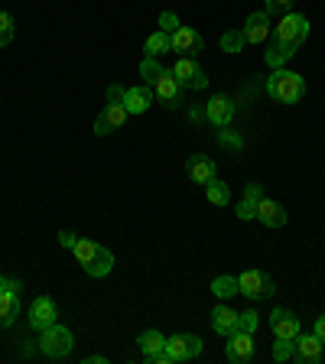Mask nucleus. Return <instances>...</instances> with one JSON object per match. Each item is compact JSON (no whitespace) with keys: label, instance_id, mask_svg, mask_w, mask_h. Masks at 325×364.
Instances as JSON below:
<instances>
[{"label":"nucleus","instance_id":"6","mask_svg":"<svg viewBox=\"0 0 325 364\" xmlns=\"http://www.w3.org/2000/svg\"><path fill=\"white\" fill-rule=\"evenodd\" d=\"M238 293L247 296V299H267V296L277 293V287L264 270H244L238 277Z\"/></svg>","mask_w":325,"mask_h":364},{"label":"nucleus","instance_id":"23","mask_svg":"<svg viewBox=\"0 0 325 364\" xmlns=\"http://www.w3.org/2000/svg\"><path fill=\"white\" fill-rule=\"evenodd\" d=\"M163 53H173V39H169V33H166V30H156L150 39H146L144 55H153V59H159Z\"/></svg>","mask_w":325,"mask_h":364},{"label":"nucleus","instance_id":"26","mask_svg":"<svg viewBox=\"0 0 325 364\" xmlns=\"http://www.w3.org/2000/svg\"><path fill=\"white\" fill-rule=\"evenodd\" d=\"M205 196H208V202L212 205H228L231 202V189H228L225 182H218V179H212L208 186H205Z\"/></svg>","mask_w":325,"mask_h":364},{"label":"nucleus","instance_id":"19","mask_svg":"<svg viewBox=\"0 0 325 364\" xmlns=\"http://www.w3.org/2000/svg\"><path fill=\"white\" fill-rule=\"evenodd\" d=\"M260 198H264V189H260L257 182H247V189H244V198H241V205L235 208V215H238L241 221H254V218H257Z\"/></svg>","mask_w":325,"mask_h":364},{"label":"nucleus","instance_id":"14","mask_svg":"<svg viewBox=\"0 0 325 364\" xmlns=\"http://www.w3.org/2000/svg\"><path fill=\"white\" fill-rule=\"evenodd\" d=\"M205 117H208L215 127H228V124L235 121V101L228 98V95H215V98L205 105Z\"/></svg>","mask_w":325,"mask_h":364},{"label":"nucleus","instance_id":"31","mask_svg":"<svg viewBox=\"0 0 325 364\" xmlns=\"http://www.w3.org/2000/svg\"><path fill=\"white\" fill-rule=\"evenodd\" d=\"M257 326H260L257 312H241V318H238V328H241V332H257Z\"/></svg>","mask_w":325,"mask_h":364},{"label":"nucleus","instance_id":"38","mask_svg":"<svg viewBox=\"0 0 325 364\" xmlns=\"http://www.w3.org/2000/svg\"><path fill=\"white\" fill-rule=\"evenodd\" d=\"M85 364H107V361L101 355H91V358H85Z\"/></svg>","mask_w":325,"mask_h":364},{"label":"nucleus","instance_id":"3","mask_svg":"<svg viewBox=\"0 0 325 364\" xmlns=\"http://www.w3.org/2000/svg\"><path fill=\"white\" fill-rule=\"evenodd\" d=\"M267 95L280 105H296L306 95V78L289 68H273V75L267 78Z\"/></svg>","mask_w":325,"mask_h":364},{"label":"nucleus","instance_id":"15","mask_svg":"<svg viewBox=\"0 0 325 364\" xmlns=\"http://www.w3.org/2000/svg\"><path fill=\"white\" fill-rule=\"evenodd\" d=\"M241 33H244V39H247V46L267 43V36H270V14H267V10H257V14H250Z\"/></svg>","mask_w":325,"mask_h":364},{"label":"nucleus","instance_id":"35","mask_svg":"<svg viewBox=\"0 0 325 364\" xmlns=\"http://www.w3.org/2000/svg\"><path fill=\"white\" fill-rule=\"evenodd\" d=\"M75 241H78V235H72V231H59V244H62V247L72 250V247H75Z\"/></svg>","mask_w":325,"mask_h":364},{"label":"nucleus","instance_id":"32","mask_svg":"<svg viewBox=\"0 0 325 364\" xmlns=\"http://www.w3.org/2000/svg\"><path fill=\"white\" fill-rule=\"evenodd\" d=\"M289 7H293V0H267V4H264V10H267V14H287V10Z\"/></svg>","mask_w":325,"mask_h":364},{"label":"nucleus","instance_id":"1","mask_svg":"<svg viewBox=\"0 0 325 364\" xmlns=\"http://www.w3.org/2000/svg\"><path fill=\"white\" fill-rule=\"evenodd\" d=\"M306 36H309V20H306L303 14H287L280 20V26L273 30V43L267 46V65L270 68H283V62L293 59L296 49L306 43Z\"/></svg>","mask_w":325,"mask_h":364},{"label":"nucleus","instance_id":"33","mask_svg":"<svg viewBox=\"0 0 325 364\" xmlns=\"http://www.w3.org/2000/svg\"><path fill=\"white\" fill-rule=\"evenodd\" d=\"M159 26H163L166 33H173L176 26H179V20H176V14H169L166 10V14H159Z\"/></svg>","mask_w":325,"mask_h":364},{"label":"nucleus","instance_id":"12","mask_svg":"<svg viewBox=\"0 0 325 364\" xmlns=\"http://www.w3.org/2000/svg\"><path fill=\"white\" fill-rule=\"evenodd\" d=\"M169 39H173V53H179V55H192V59H196V55L202 53V46H205L202 33H196L192 26H176V30L169 33Z\"/></svg>","mask_w":325,"mask_h":364},{"label":"nucleus","instance_id":"11","mask_svg":"<svg viewBox=\"0 0 325 364\" xmlns=\"http://www.w3.org/2000/svg\"><path fill=\"white\" fill-rule=\"evenodd\" d=\"M55 322H59V309H55L53 296H39V299H33V306H30V328L43 332V328L55 326Z\"/></svg>","mask_w":325,"mask_h":364},{"label":"nucleus","instance_id":"34","mask_svg":"<svg viewBox=\"0 0 325 364\" xmlns=\"http://www.w3.org/2000/svg\"><path fill=\"white\" fill-rule=\"evenodd\" d=\"M7 289H14V293H20V280H7V277H4V273H0V293H7Z\"/></svg>","mask_w":325,"mask_h":364},{"label":"nucleus","instance_id":"13","mask_svg":"<svg viewBox=\"0 0 325 364\" xmlns=\"http://www.w3.org/2000/svg\"><path fill=\"white\" fill-rule=\"evenodd\" d=\"M166 355L173 361H189V358L202 355V338L198 335H173V338H166Z\"/></svg>","mask_w":325,"mask_h":364},{"label":"nucleus","instance_id":"10","mask_svg":"<svg viewBox=\"0 0 325 364\" xmlns=\"http://www.w3.org/2000/svg\"><path fill=\"white\" fill-rule=\"evenodd\" d=\"M225 358L231 364H244L254 358V332H231L228 335V345H225Z\"/></svg>","mask_w":325,"mask_h":364},{"label":"nucleus","instance_id":"18","mask_svg":"<svg viewBox=\"0 0 325 364\" xmlns=\"http://www.w3.org/2000/svg\"><path fill=\"white\" fill-rule=\"evenodd\" d=\"M186 173H189L192 182H198V186H208V182L215 179V159L196 153V156H189V163H186Z\"/></svg>","mask_w":325,"mask_h":364},{"label":"nucleus","instance_id":"24","mask_svg":"<svg viewBox=\"0 0 325 364\" xmlns=\"http://www.w3.org/2000/svg\"><path fill=\"white\" fill-rule=\"evenodd\" d=\"M163 348H166V338H163V332H156V328H146V332L140 335V351H144V358L159 355Z\"/></svg>","mask_w":325,"mask_h":364},{"label":"nucleus","instance_id":"20","mask_svg":"<svg viewBox=\"0 0 325 364\" xmlns=\"http://www.w3.org/2000/svg\"><path fill=\"white\" fill-rule=\"evenodd\" d=\"M257 221H264L267 228H283L287 225V208L280 202H273V198H260L257 205Z\"/></svg>","mask_w":325,"mask_h":364},{"label":"nucleus","instance_id":"22","mask_svg":"<svg viewBox=\"0 0 325 364\" xmlns=\"http://www.w3.org/2000/svg\"><path fill=\"white\" fill-rule=\"evenodd\" d=\"M20 312H23V306H20V293H14V289L0 293V328H10V326H14Z\"/></svg>","mask_w":325,"mask_h":364},{"label":"nucleus","instance_id":"27","mask_svg":"<svg viewBox=\"0 0 325 364\" xmlns=\"http://www.w3.org/2000/svg\"><path fill=\"white\" fill-rule=\"evenodd\" d=\"M140 75L146 78L144 85H156V78L163 75V65H159L153 55H144V62H140Z\"/></svg>","mask_w":325,"mask_h":364},{"label":"nucleus","instance_id":"21","mask_svg":"<svg viewBox=\"0 0 325 364\" xmlns=\"http://www.w3.org/2000/svg\"><path fill=\"white\" fill-rule=\"evenodd\" d=\"M238 318H241V312L228 309V306H215L212 309V328L228 338L231 332H238Z\"/></svg>","mask_w":325,"mask_h":364},{"label":"nucleus","instance_id":"4","mask_svg":"<svg viewBox=\"0 0 325 364\" xmlns=\"http://www.w3.org/2000/svg\"><path fill=\"white\" fill-rule=\"evenodd\" d=\"M127 117L130 114H127V107H124V88L121 85H107V105H105V111L98 114V121H95V134L107 136L111 130H121Z\"/></svg>","mask_w":325,"mask_h":364},{"label":"nucleus","instance_id":"29","mask_svg":"<svg viewBox=\"0 0 325 364\" xmlns=\"http://www.w3.org/2000/svg\"><path fill=\"white\" fill-rule=\"evenodd\" d=\"M10 39H14V16L0 10V49L10 46Z\"/></svg>","mask_w":325,"mask_h":364},{"label":"nucleus","instance_id":"2","mask_svg":"<svg viewBox=\"0 0 325 364\" xmlns=\"http://www.w3.org/2000/svg\"><path fill=\"white\" fill-rule=\"evenodd\" d=\"M75 260L85 267V273L88 277H95V280H101V277H107L114 267V254L107 247H101V244L88 241V237H78L75 241Z\"/></svg>","mask_w":325,"mask_h":364},{"label":"nucleus","instance_id":"9","mask_svg":"<svg viewBox=\"0 0 325 364\" xmlns=\"http://www.w3.org/2000/svg\"><path fill=\"white\" fill-rule=\"evenodd\" d=\"M153 95H156L159 101L166 107H179L182 105V95H186V88L179 85V78L173 75V68H163V75L156 78V85H153Z\"/></svg>","mask_w":325,"mask_h":364},{"label":"nucleus","instance_id":"17","mask_svg":"<svg viewBox=\"0 0 325 364\" xmlns=\"http://www.w3.org/2000/svg\"><path fill=\"white\" fill-rule=\"evenodd\" d=\"M270 328H273V335H277V338H296V335L303 332L299 318H296L289 309H273L270 312Z\"/></svg>","mask_w":325,"mask_h":364},{"label":"nucleus","instance_id":"16","mask_svg":"<svg viewBox=\"0 0 325 364\" xmlns=\"http://www.w3.org/2000/svg\"><path fill=\"white\" fill-rule=\"evenodd\" d=\"M153 85H134V88H124V107L127 114H146L153 105Z\"/></svg>","mask_w":325,"mask_h":364},{"label":"nucleus","instance_id":"37","mask_svg":"<svg viewBox=\"0 0 325 364\" xmlns=\"http://www.w3.org/2000/svg\"><path fill=\"white\" fill-rule=\"evenodd\" d=\"M221 140H225V144H231V146H241V140H238V136H231V134H221Z\"/></svg>","mask_w":325,"mask_h":364},{"label":"nucleus","instance_id":"8","mask_svg":"<svg viewBox=\"0 0 325 364\" xmlns=\"http://www.w3.org/2000/svg\"><path fill=\"white\" fill-rule=\"evenodd\" d=\"M322 351H325V345H322V338H319L316 332L312 335H296L293 338V361L296 364H316V361H322Z\"/></svg>","mask_w":325,"mask_h":364},{"label":"nucleus","instance_id":"25","mask_svg":"<svg viewBox=\"0 0 325 364\" xmlns=\"http://www.w3.org/2000/svg\"><path fill=\"white\" fill-rule=\"evenodd\" d=\"M212 293L218 296V299H231V296H238V277H215L212 280Z\"/></svg>","mask_w":325,"mask_h":364},{"label":"nucleus","instance_id":"5","mask_svg":"<svg viewBox=\"0 0 325 364\" xmlns=\"http://www.w3.org/2000/svg\"><path fill=\"white\" fill-rule=\"evenodd\" d=\"M72 345H75L72 332H68L65 326H59V322L39 332V351H43L46 358H53V361H59V358H68V355H72Z\"/></svg>","mask_w":325,"mask_h":364},{"label":"nucleus","instance_id":"7","mask_svg":"<svg viewBox=\"0 0 325 364\" xmlns=\"http://www.w3.org/2000/svg\"><path fill=\"white\" fill-rule=\"evenodd\" d=\"M173 75L179 78L182 88H192V91L208 88V75H205V68L198 65V62L192 59V55H179V59H176Z\"/></svg>","mask_w":325,"mask_h":364},{"label":"nucleus","instance_id":"36","mask_svg":"<svg viewBox=\"0 0 325 364\" xmlns=\"http://www.w3.org/2000/svg\"><path fill=\"white\" fill-rule=\"evenodd\" d=\"M312 332H316L319 338H322V345H325V316H319V318H316V328H312Z\"/></svg>","mask_w":325,"mask_h":364},{"label":"nucleus","instance_id":"28","mask_svg":"<svg viewBox=\"0 0 325 364\" xmlns=\"http://www.w3.org/2000/svg\"><path fill=\"white\" fill-rule=\"evenodd\" d=\"M244 46H247V39H244L241 30H228L225 36H221V49H225V53H241Z\"/></svg>","mask_w":325,"mask_h":364},{"label":"nucleus","instance_id":"30","mask_svg":"<svg viewBox=\"0 0 325 364\" xmlns=\"http://www.w3.org/2000/svg\"><path fill=\"white\" fill-rule=\"evenodd\" d=\"M293 358V338H277L273 345V361H289Z\"/></svg>","mask_w":325,"mask_h":364}]
</instances>
